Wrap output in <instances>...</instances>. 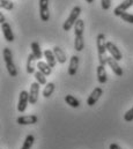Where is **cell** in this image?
<instances>
[{
    "mask_svg": "<svg viewBox=\"0 0 133 149\" xmlns=\"http://www.w3.org/2000/svg\"><path fill=\"white\" fill-rule=\"evenodd\" d=\"M96 45H97V53H99V61L100 65L105 66L108 56H106V40H105V35L104 34H99L96 38Z\"/></svg>",
    "mask_w": 133,
    "mask_h": 149,
    "instance_id": "obj_1",
    "label": "cell"
},
{
    "mask_svg": "<svg viewBox=\"0 0 133 149\" xmlns=\"http://www.w3.org/2000/svg\"><path fill=\"white\" fill-rule=\"evenodd\" d=\"M2 57H4V61L6 64V68L8 74L10 75L12 77H15L18 75V70L15 67V64L13 61V53L10 51L9 47H5L2 51Z\"/></svg>",
    "mask_w": 133,
    "mask_h": 149,
    "instance_id": "obj_2",
    "label": "cell"
},
{
    "mask_svg": "<svg viewBox=\"0 0 133 149\" xmlns=\"http://www.w3.org/2000/svg\"><path fill=\"white\" fill-rule=\"evenodd\" d=\"M80 14H81V7H79V6L73 7L72 10H71L69 16L67 17V20L64 22V24H63V30H65V31L71 30L72 27H74L75 23H76V21L79 20Z\"/></svg>",
    "mask_w": 133,
    "mask_h": 149,
    "instance_id": "obj_3",
    "label": "cell"
},
{
    "mask_svg": "<svg viewBox=\"0 0 133 149\" xmlns=\"http://www.w3.org/2000/svg\"><path fill=\"white\" fill-rule=\"evenodd\" d=\"M28 102H29V93L26 91V90H22L20 93V96H19V102H18V111L19 112H24L27 109V105H28Z\"/></svg>",
    "mask_w": 133,
    "mask_h": 149,
    "instance_id": "obj_4",
    "label": "cell"
},
{
    "mask_svg": "<svg viewBox=\"0 0 133 149\" xmlns=\"http://www.w3.org/2000/svg\"><path fill=\"white\" fill-rule=\"evenodd\" d=\"M39 16L41 20L46 22L50 19V12H49V0H39Z\"/></svg>",
    "mask_w": 133,
    "mask_h": 149,
    "instance_id": "obj_5",
    "label": "cell"
},
{
    "mask_svg": "<svg viewBox=\"0 0 133 149\" xmlns=\"http://www.w3.org/2000/svg\"><path fill=\"white\" fill-rule=\"evenodd\" d=\"M106 50H108V52L110 53V56H111L112 58H115L117 61H119V60L123 59L122 52L119 51V49H118L112 42H106Z\"/></svg>",
    "mask_w": 133,
    "mask_h": 149,
    "instance_id": "obj_6",
    "label": "cell"
},
{
    "mask_svg": "<svg viewBox=\"0 0 133 149\" xmlns=\"http://www.w3.org/2000/svg\"><path fill=\"white\" fill-rule=\"evenodd\" d=\"M102 95H103L102 88H100V87L95 88V89L92 91V94L89 95V97L87 98V104H88L89 107H94V104L97 103V101L100 100V97Z\"/></svg>",
    "mask_w": 133,
    "mask_h": 149,
    "instance_id": "obj_7",
    "label": "cell"
},
{
    "mask_svg": "<svg viewBox=\"0 0 133 149\" xmlns=\"http://www.w3.org/2000/svg\"><path fill=\"white\" fill-rule=\"evenodd\" d=\"M38 94H39V83L34 82L30 86L29 90V103L30 104H36L38 101Z\"/></svg>",
    "mask_w": 133,
    "mask_h": 149,
    "instance_id": "obj_8",
    "label": "cell"
},
{
    "mask_svg": "<svg viewBox=\"0 0 133 149\" xmlns=\"http://www.w3.org/2000/svg\"><path fill=\"white\" fill-rule=\"evenodd\" d=\"M106 63H108L109 67L111 68V71H112V72H113L116 75H117V76H122V75H123V70H122V67L119 66L118 61H117L115 58H112L111 56H110V57H108Z\"/></svg>",
    "mask_w": 133,
    "mask_h": 149,
    "instance_id": "obj_9",
    "label": "cell"
},
{
    "mask_svg": "<svg viewBox=\"0 0 133 149\" xmlns=\"http://www.w3.org/2000/svg\"><path fill=\"white\" fill-rule=\"evenodd\" d=\"M133 5V0H124L122 3H119L115 9H113V14L116 16H120L123 13H125L126 9H129Z\"/></svg>",
    "mask_w": 133,
    "mask_h": 149,
    "instance_id": "obj_10",
    "label": "cell"
},
{
    "mask_svg": "<svg viewBox=\"0 0 133 149\" xmlns=\"http://www.w3.org/2000/svg\"><path fill=\"white\" fill-rule=\"evenodd\" d=\"M38 121V117L32 114V116H22L16 119V123L20 125H34Z\"/></svg>",
    "mask_w": 133,
    "mask_h": 149,
    "instance_id": "obj_11",
    "label": "cell"
},
{
    "mask_svg": "<svg viewBox=\"0 0 133 149\" xmlns=\"http://www.w3.org/2000/svg\"><path fill=\"white\" fill-rule=\"evenodd\" d=\"M1 30H2V34H4V37L7 42H13L14 40V34L12 31V28H10V24L5 22L1 24Z\"/></svg>",
    "mask_w": 133,
    "mask_h": 149,
    "instance_id": "obj_12",
    "label": "cell"
},
{
    "mask_svg": "<svg viewBox=\"0 0 133 149\" xmlns=\"http://www.w3.org/2000/svg\"><path fill=\"white\" fill-rule=\"evenodd\" d=\"M78 67H79V57L72 56L71 60H69V65H68V74L71 76L75 75L78 72Z\"/></svg>",
    "mask_w": 133,
    "mask_h": 149,
    "instance_id": "obj_13",
    "label": "cell"
},
{
    "mask_svg": "<svg viewBox=\"0 0 133 149\" xmlns=\"http://www.w3.org/2000/svg\"><path fill=\"white\" fill-rule=\"evenodd\" d=\"M52 51H53V53H55V56H56V59H57V61H58L59 64H65V63H66V53L64 52V50H63L62 47L55 46Z\"/></svg>",
    "mask_w": 133,
    "mask_h": 149,
    "instance_id": "obj_14",
    "label": "cell"
},
{
    "mask_svg": "<svg viewBox=\"0 0 133 149\" xmlns=\"http://www.w3.org/2000/svg\"><path fill=\"white\" fill-rule=\"evenodd\" d=\"M43 53H44V57H45V59H46V63L50 65V67H55L56 64H57V59H56V56H55L53 51L46 49Z\"/></svg>",
    "mask_w": 133,
    "mask_h": 149,
    "instance_id": "obj_15",
    "label": "cell"
},
{
    "mask_svg": "<svg viewBox=\"0 0 133 149\" xmlns=\"http://www.w3.org/2000/svg\"><path fill=\"white\" fill-rule=\"evenodd\" d=\"M83 30H85V21L83 20H78L75 26H74V34L75 37H83Z\"/></svg>",
    "mask_w": 133,
    "mask_h": 149,
    "instance_id": "obj_16",
    "label": "cell"
},
{
    "mask_svg": "<svg viewBox=\"0 0 133 149\" xmlns=\"http://www.w3.org/2000/svg\"><path fill=\"white\" fill-rule=\"evenodd\" d=\"M37 59L35 58V56H34L33 53H30L29 56H28V59H27V73L28 74H35V61H36Z\"/></svg>",
    "mask_w": 133,
    "mask_h": 149,
    "instance_id": "obj_17",
    "label": "cell"
},
{
    "mask_svg": "<svg viewBox=\"0 0 133 149\" xmlns=\"http://www.w3.org/2000/svg\"><path fill=\"white\" fill-rule=\"evenodd\" d=\"M96 72H97V80H99V82H100L101 84H104L106 82V80H108V75H106V72H105V67L102 66V65H99Z\"/></svg>",
    "mask_w": 133,
    "mask_h": 149,
    "instance_id": "obj_18",
    "label": "cell"
},
{
    "mask_svg": "<svg viewBox=\"0 0 133 149\" xmlns=\"http://www.w3.org/2000/svg\"><path fill=\"white\" fill-rule=\"evenodd\" d=\"M37 68L39 72H42L44 75H50L52 73V67H50V65L48 63H44V61H38L37 64Z\"/></svg>",
    "mask_w": 133,
    "mask_h": 149,
    "instance_id": "obj_19",
    "label": "cell"
},
{
    "mask_svg": "<svg viewBox=\"0 0 133 149\" xmlns=\"http://www.w3.org/2000/svg\"><path fill=\"white\" fill-rule=\"evenodd\" d=\"M32 53L35 56V58H36L37 60L42 59V57H43V54H44V53L42 52L41 46H39V44H38L37 42H33V43H32Z\"/></svg>",
    "mask_w": 133,
    "mask_h": 149,
    "instance_id": "obj_20",
    "label": "cell"
},
{
    "mask_svg": "<svg viewBox=\"0 0 133 149\" xmlns=\"http://www.w3.org/2000/svg\"><path fill=\"white\" fill-rule=\"evenodd\" d=\"M53 91H55V83L53 82H48V84H45V88L43 90V96L45 98H48L52 95Z\"/></svg>",
    "mask_w": 133,
    "mask_h": 149,
    "instance_id": "obj_21",
    "label": "cell"
},
{
    "mask_svg": "<svg viewBox=\"0 0 133 149\" xmlns=\"http://www.w3.org/2000/svg\"><path fill=\"white\" fill-rule=\"evenodd\" d=\"M65 102H66V104H68V105L72 107V108H79V107H80V102H79L74 96H72V95H66Z\"/></svg>",
    "mask_w": 133,
    "mask_h": 149,
    "instance_id": "obj_22",
    "label": "cell"
},
{
    "mask_svg": "<svg viewBox=\"0 0 133 149\" xmlns=\"http://www.w3.org/2000/svg\"><path fill=\"white\" fill-rule=\"evenodd\" d=\"M34 141H35L34 135H32V134L27 135V136H26V140H24V142H23V145H22V147H21V149H32V147H33V145H34Z\"/></svg>",
    "mask_w": 133,
    "mask_h": 149,
    "instance_id": "obj_23",
    "label": "cell"
},
{
    "mask_svg": "<svg viewBox=\"0 0 133 149\" xmlns=\"http://www.w3.org/2000/svg\"><path fill=\"white\" fill-rule=\"evenodd\" d=\"M35 79H36V82H38L39 84H48L46 83V75H44L39 71L35 72Z\"/></svg>",
    "mask_w": 133,
    "mask_h": 149,
    "instance_id": "obj_24",
    "label": "cell"
},
{
    "mask_svg": "<svg viewBox=\"0 0 133 149\" xmlns=\"http://www.w3.org/2000/svg\"><path fill=\"white\" fill-rule=\"evenodd\" d=\"M0 6L6 10H12L14 8V3L10 0H0Z\"/></svg>",
    "mask_w": 133,
    "mask_h": 149,
    "instance_id": "obj_25",
    "label": "cell"
},
{
    "mask_svg": "<svg viewBox=\"0 0 133 149\" xmlns=\"http://www.w3.org/2000/svg\"><path fill=\"white\" fill-rule=\"evenodd\" d=\"M120 19L123 20V21H125V22H127V23H132L133 24V15L132 14H130V13H123L122 15H120Z\"/></svg>",
    "mask_w": 133,
    "mask_h": 149,
    "instance_id": "obj_26",
    "label": "cell"
},
{
    "mask_svg": "<svg viewBox=\"0 0 133 149\" xmlns=\"http://www.w3.org/2000/svg\"><path fill=\"white\" fill-rule=\"evenodd\" d=\"M124 119H125V121H129V123L133 120V107L124 114Z\"/></svg>",
    "mask_w": 133,
    "mask_h": 149,
    "instance_id": "obj_27",
    "label": "cell"
},
{
    "mask_svg": "<svg viewBox=\"0 0 133 149\" xmlns=\"http://www.w3.org/2000/svg\"><path fill=\"white\" fill-rule=\"evenodd\" d=\"M101 6L104 10H108L111 6V0H101Z\"/></svg>",
    "mask_w": 133,
    "mask_h": 149,
    "instance_id": "obj_28",
    "label": "cell"
},
{
    "mask_svg": "<svg viewBox=\"0 0 133 149\" xmlns=\"http://www.w3.org/2000/svg\"><path fill=\"white\" fill-rule=\"evenodd\" d=\"M109 149H122L117 143H111L110 146H109Z\"/></svg>",
    "mask_w": 133,
    "mask_h": 149,
    "instance_id": "obj_29",
    "label": "cell"
},
{
    "mask_svg": "<svg viewBox=\"0 0 133 149\" xmlns=\"http://www.w3.org/2000/svg\"><path fill=\"white\" fill-rule=\"evenodd\" d=\"M6 22V20H5V15L2 14V13H0V23L2 24V23H5Z\"/></svg>",
    "mask_w": 133,
    "mask_h": 149,
    "instance_id": "obj_30",
    "label": "cell"
},
{
    "mask_svg": "<svg viewBox=\"0 0 133 149\" xmlns=\"http://www.w3.org/2000/svg\"><path fill=\"white\" fill-rule=\"evenodd\" d=\"M86 1H87L88 3H93V2H94V0H86Z\"/></svg>",
    "mask_w": 133,
    "mask_h": 149,
    "instance_id": "obj_31",
    "label": "cell"
}]
</instances>
